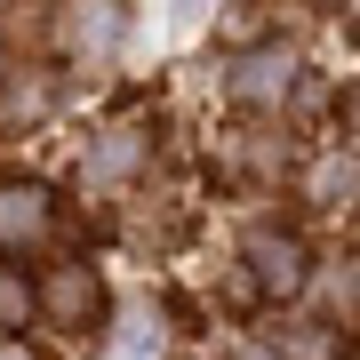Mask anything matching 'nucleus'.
Listing matches in <instances>:
<instances>
[{
	"instance_id": "obj_1",
	"label": "nucleus",
	"mask_w": 360,
	"mask_h": 360,
	"mask_svg": "<svg viewBox=\"0 0 360 360\" xmlns=\"http://www.w3.org/2000/svg\"><path fill=\"white\" fill-rule=\"evenodd\" d=\"M296 72H304V56H296L288 40H257V49H232L224 96L248 104V112H281V104L296 96Z\"/></svg>"
},
{
	"instance_id": "obj_2",
	"label": "nucleus",
	"mask_w": 360,
	"mask_h": 360,
	"mask_svg": "<svg viewBox=\"0 0 360 360\" xmlns=\"http://www.w3.org/2000/svg\"><path fill=\"white\" fill-rule=\"evenodd\" d=\"M32 312L49 321L56 336H89L104 321V281H96V264H56L49 281H32Z\"/></svg>"
},
{
	"instance_id": "obj_3",
	"label": "nucleus",
	"mask_w": 360,
	"mask_h": 360,
	"mask_svg": "<svg viewBox=\"0 0 360 360\" xmlns=\"http://www.w3.org/2000/svg\"><path fill=\"white\" fill-rule=\"evenodd\" d=\"M56 40L72 49L80 72H104V65L120 56V40H129V8H120V0H65Z\"/></svg>"
},
{
	"instance_id": "obj_4",
	"label": "nucleus",
	"mask_w": 360,
	"mask_h": 360,
	"mask_svg": "<svg viewBox=\"0 0 360 360\" xmlns=\"http://www.w3.org/2000/svg\"><path fill=\"white\" fill-rule=\"evenodd\" d=\"M56 240V193L40 176H8L0 184V257H32Z\"/></svg>"
},
{
	"instance_id": "obj_5",
	"label": "nucleus",
	"mask_w": 360,
	"mask_h": 360,
	"mask_svg": "<svg viewBox=\"0 0 360 360\" xmlns=\"http://www.w3.org/2000/svg\"><path fill=\"white\" fill-rule=\"evenodd\" d=\"M153 160V136H144V120H112L89 153H80V184H89L96 200H112L120 184H136V168Z\"/></svg>"
},
{
	"instance_id": "obj_6",
	"label": "nucleus",
	"mask_w": 360,
	"mask_h": 360,
	"mask_svg": "<svg viewBox=\"0 0 360 360\" xmlns=\"http://www.w3.org/2000/svg\"><path fill=\"white\" fill-rule=\"evenodd\" d=\"M248 281H257V296H304V281H312L304 232L257 224V232H248Z\"/></svg>"
},
{
	"instance_id": "obj_7",
	"label": "nucleus",
	"mask_w": 360,
	"mask_h": 360,
	"mask_svg": "<svg viewBox=\"0 0 360 360\" xmlns=\"http://www.w3.org/2000/svg\"><path fill=\"white\" fill-rule=\"evenodd\" d=\"M96 360H168V312L153 296H129V304L112 312V328H104Z\"/></svg>"
},
{
	"instance_id": "obj_8",
	"label": "nucleus",
	"mask_w": 360,
	"mask_h": 360,
	"mask_svg": "<svg viewBox=\"0 0 360 360\" xmlns=\"http://www.w3.org/2000/svg\"><path fill=\"white\" fill-rule=\"evenodd\" d=\"M49 112H56L49 72H8L0 80V129H32V120H49Z\"/></svg>"
},
{
	"instance_id": "obj_9",
	"label": "nucleus",
	"mask_w": 360,
	"mask_h": 360,
	"mask_svg": "<svg viewBox=\"0 0 360 360\" xmlns=\"http://www.w3.org/2000/svg\"><path fill=\"white\" fill-rule=\"evenodd\" d=\"M304 193H312V208H352V144L312 160V184H304Z\"/></svg>"
},
{
	"instance_id": "obj_10",
	"label": "nucleus",
	"mask_w": 360,
	"mask_h": 360,
	"mask_svg": "<svg viewBox=\"0 0 360 360\" xmlns=\"http://www.w3.org/2000/svg\"><path fill=\"white\" fill-rule=\"evenodd\" d=\"M224 49H257V40H272V16L264 0H224V25H217Z\"/></svg>"
},
{
	"instance_id": "obj_11",
	"label": "nucleus",
	"mask_w": 360,
	"mask_h": 360,
	"mask_svg": "<svg viewBox=\"0 0 360 360\" xmlns=\"http://www.w3.org/2000/svg\"><path fill=\"white\" fill-rule=\"evenodd\" d=\"M32 321V281L16 264H0V328H25Z\"/></svg>"
},
{
	"instance_id": "obj_12",
	"label": "nucleus",
	"mask_w": 360,
	"mask_h": 360,
	"mask_svg": "<svg viewBox=\"0 0 360 360\" xmlns=\"http://www.w3.org/2000/svg\"><path fill=\"white\" fill-rule=\"evenodd\" d=\"M153 8H160V32H193L217 16V0H153Z\"/></svg>"
},
{
	"instance_id": "obj_13",
	"label": "nucleus",
	"mask_w": 360,
	"mask_h": 360,
	"mask_svg": "<svg viewBox=\"0 0 360 360\" xmlns=\"http://www.w3.org/2000/svg\"><path fill=\"white\" fill-rule=\"evenodd\" d=\"M0 360H32V352H25V345H0Z\"/></svg>"
}]
</instances>
